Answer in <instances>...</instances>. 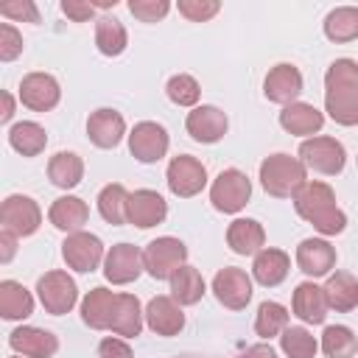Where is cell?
<instances>
[{
	"instance_id": "ac0fdd59",
	"label": "cell",
	"mask_w": 358,
	"mask_h": 358,
	"mask_svg": "<svg viewBox=\"0 0 358 358\" xmlns=\"http://www.w3.org/2000/svg\"><path fill=\"white\" fill-rule=\"evenodd\" d=\"M185 129L196 143H218L227 134V115L218 106L201 103L193 112H187Z\"/></svg>"
},
{
	"instance_id": "2e32d148",
	"label": "cell",
	"mask_w": 358,
	"mask_h": 358,
	"mask_svg": "<svg viewBox=\"0 0 358 358\" xmlns=\"http://www.w3.org/2000/svg\"><path fill=\"white\" fill-rule=\"evenodd\" d=\"M126 215H129V224H134L140 229H148V227H157V224L165 221L168 204H165V199L157 190H145L143 187V190L129 193Z\"/></svg>"
},
{
	"instance_id": "52a82bcc",
	"label": "cell",
	"mask_w": 358,
	"mask_h": 358,
	"mask_svg": "<svg viewBox=\"0 0 358 358\" xmlns=\"http://www.w3.org/2000/svg\"><path fill=\"white\" fill-rule=\"evenodd\" d=\"M344 145L336 137H310L299 145V162L316 173L324 176H336L344 168Z\"/></svg>"
},
{
	"instance_id": "9c48e42d",
	"label": "cell",
	"mask_w": 358,
	"mask_h": 358,
	"mask_svg": "<svg viewBox=\"0 0 358 358\" xmlns=\"http://www.w3.org/2000/svg\"><path fill=\"white\" fill-rule=\"evenodd\" d=\"M165 179H168V187H171L173 196H179V199H190V196L201 193V187L207 185V168H204L196 157H190V154H179V157L171 159Z\"/></svg>"
},
{
	"instance_id": "7402d4cb",
	"label": "cell",
	"mask_w": 358,
	"mask_h": 358,
	"mask_svg": "<svg viewBox=\"0 0 358 358\" xmlns=\"http://www.w3.org/2000/svg\"><path fill=\"white\" fill-rule=\"evenodd\" d=\"M324 123V115L313 106V103H302V101H294L288 106H282L280 112V126L288 131V134H296V137H305V134H316Z\"/></svg>"
},
{
	"instance_id": "ba28073f",
	"label": "cell",
	"mask_w": 358,
	"mask_h": 358,
	"mask_svg": "<svg viewBox=\"0 0 358 358\" xmlns=\"http://www.w3.org/2000/svg\"><path fill=\"white\" fill-rule=\"evenodd\" d=\"M0 224L6 232L17 235V238H25V235H34L42 224V210L39 204L31 199V196H8L0 207Z\"/></svg>"
},
{
	"instance_id": "7bdbcfd3",
	"label": "cell",
	"mask_w": 358,
	"mask_h": 358,
	"mask_svg": "<svg viewBox=\"0 0 358 358\" xmlns=\"http://www.w3.org/2000/svg\"><path fill=\"white\" fill-rule=\"evenodd\" d=\"M20 53H22V34L14 25L3 22L0 25V62H11Z\"/></svg>"
},
{
	"instance_id": "3957f363",
	"label": "cell",
	"mask_w": 358,
	"mask_h": 358,
	"mask_svg": "<svg viewBox=\"0 0 358 358\" xmlns=\"http://www.w3.org/2000/svg\"><path fill=\"white\" fill-rule=\"evenodd\" d=\"M305 182V165L291 154H271L260 162V185L274 199H294Z\"/></svg>"
},
{
	"instance_id": "e575fe53",
	"label": "cell",
	"mask_w": 358,
	"mask_h": 358,
	"mask_svg": "<svg viewBox=\"0 0 358 358\" xmlns=\"http://www.w3.org/2000/svg\"><path fill=\"white\" fill-rule=\"evenodd\" d=\"M171 296L179 305H196L204 296V280L199 274V268L193 266H182L173 277H171Z\"/></svg>"
},
{
	"instance_id": "5bb4252c",
	"label": "cell",
	"mask_w": 358,
	"mask_h": 358,
	"mask_svg": "<svg viewBox=\"0 0 358 358\" xmlns=\"http://www.w3.org/2000/svg\"><path fill=\"white\" fill-rule=\"evenodd\" d=\"M59 98H62V90L50 73H28L20 81V101H22V106H28L34 112L53 109L59 103Z\"/></svg>"
},
{
	"instance_id": "681fc988",
	"label": "cell",
	"mask_w": 358,
	"mask_h": 358,
	"mask_svg": "<svg viewBox=\"0 0 358 358\" xmlns=\"http://www.w3.org/2000/svg\"><path fill=\"white\" fill-rule=\"evenodd\" d=\"M14 115V98L8 92H3V112H0V123H8Z\"/></svg>"
},
{
	"instance_id": "603a6c76",
	"label": "cell",
	"mask_w": 358,
	"mask_h": 358,
	"mask_svg": "<svg viewBox=\"0 0 358 358\" xmlns=\"http://www.w3.org/2000/svg\"><path fill=\"white\" fill-rule=\"evenodd\" d=\"M48 218H50V224H53L56 229L73 235V232H81V227L87 224L90 207H87V201L78 199V196H62V199H56V201L50 204Z\"/></svg>"
},
{
	"instance_id": "8992f818",
	"label": "cell",
	"mask_w": 358,
	"mask_h": 358,
	"mask_svg": "<svg viewBox=\"0 0 358 358\" xmlns=\"http://www.w3.org/2000/svg\"><path fill=\"white\" fill-rule=\"evenodd\" d=\"M36 294H39L42 308L48 313H53V316L70 313L73 305H76V299H78L76 280L67 271H45L36 280Z\"/></svg>"
},
{
	"instance_id": "4fadbf2b",
	"label": "cell",
	"mask_w": 358,
	"mask_h": 358,
	"mask_svg": "<svg viewBox=\"0 0 358 358\" xmlns=\"http://www.w3.org/2000/svg\"><path fill=\"white\" fill-rule=\"evenodd\" d=\"M143 268H145L143 252H140L134 243H115V246L106 252L103 274H106V280L115 282V285H126V282L137 280Z\"/></svg>"
},
{
	"instance_id": "d6a6232c",
	"label": "cell",
	"mask_w": 358,
	"mask_h": 358,
	"mask_svg": "<svg viewBox=\"0 0 358 358\" xmlns=\"http://www.w3.org/2000/svg\"><path fill=\"white\" fill-rule=\"evenodd\" d=\"M324 36L330 42H352L358 39V8L338 6L324 17Z\"/></svg>"
},
{
	"instance_id": "cb8c5ba5",
	"label": "cell",
	"mask_w": 358,
	"mask_h": 358,
	"mask_svg": "<svg viewBox=\"0 0 358 358\" xmlns=\"http://www.w3.org/2000/svg\"><path fill=\"white\" fill-rule=\"evenodd\" d=\"M227 243L235 255H257L266 249V229L255 218H235L227 229Z\"/></svg>"
},
{
	"instance_id": "1f68e13d",
	"label": "cell",
	"mask_w": 358,
	"mask_h": 358,
	"mask_svg": "<svg viewBox=\"0 0 358 358\" xmlns=\"http://www.w3.org/2000/svg\"><path fill=\"white\" fill-rule=\"evenodd\" d=\"M8 143H11V148L20 151L22 157H36V154L45 151L48 134H45V129H42L39 123L22 120V123H14V126L8 129Z\"/></svg>"
},
{
	"instance_id": "f907efd6",
	"label": "cell",
	"mask_w": 358,
	"mask_h": 358,
	"mask_svg": "<svg viewBox=\"0 0 358 358\" xmlns=\"http://www.w3.org/2000/svg\"><path fill=\"white\" fill-rule=\"evenodd\" d=\"M92 6H95V8H115V6H117V0H95Z\"/></svg>"
},
{
	"instance_id": "ab89813d",
	"label": "cell",
	"mask_w": 358,
	"mask_h": 358,
	"mask_svg": "<svg viewBox=\"0 0 358 358\" xmlns=\"http://www.w3.org/2000/svg\"><path fill=\"white\" fill-rule=\"evenodd\" d=\"M165 92H168V98L176 106H196L199 103V95H201V87H199V81L193 76L179 73V76H171L168 78Z\"/></svg>"
},
{
	"instance_id": "30bf717a",
	"label": "cell",
	"mask_w": 358,
	"mask_h": 358,
	"mask_svg": "<svg viewBox=\"0 0 358 358\" xmlns=\"http://www.w3.org/2000/svg\"><path fill=\"white\" fill-rule=\"evenodd\" d=\"M62 257H64V263L73 271H81V274L95 271L101 266V260H106L103 257L101 238L98 235H90V232H73V235H67L64 243H62Z\"/></svg>"
},
{
	"instance_id": "e0dca14e",
	"label": "cell",
	"mask_w": 358,
	"mask_h": 358,
	"mask_svg": "<svg viewBox=\"0 0 358 358\" xmlns=\"http://www.w3.org/2000/svg\"><path fill=\"white\" fill-rule=\"evenodd\" d=\"M8 347L25 358H53L59 350V338L42 327H17L8 333Z\"/></svg>"
},
{
	"instance_id": "d590c367",
	"label": "cell",
	"mask_w": 358,
	"mask_h": 358,
	"mask_svg": "<svg viewBox=\"0 0 358 358\" xmlns=\"http://www.w3.org/2000/svg\"><path fill=\"white\" fill-rule=\"evenodd\" d=\"M126 204H129V193L123 185H106L101 193H98V213L106 224H126L129 215H126Z\"/></svg>"
},
{
	"instance_id": "ee69618b",
	"label": "cell",
	"mask_w": 358,
	"mask_h": 358,
	"mask_svg": "<svg viewBox=\"0 0 358 358\" xmlns=\"http://www.w3.org/2000/svg\"><path fill=\"white\" fill-rule=\"evenodd\" d=\"M0 14L8 17V20H17V22H39V11L31 0H11V3H3L0 6Z\"/></svg>"
},
{
	"instance_id": "5b68a950",
	"label": "cell",
	"mask_w": 358,
	"mask_h": 358,
	"mask_svg": "<svg viewBox=\"0 0 358 358\" xmlns=\"http://www.w3.org/2000/svg\"><path fill=\"white\" fill-rule=\"evenodd\" d=\"M252 196V182L246 179L243 171L238 168H227L215 176L213 187H210V201L218 213H238L249 204Z\"/></svg>"
},
{
	"instance_id": "d6986e66",
	"label": "cell",
	"mask_w": 358,
	"mask_h": 358,
	"mask_svg": "<svg viewBox=\"0 0 358 358\" xmlns=\"http://www.w3.org/2000/svg\"><path fill=\"white\" fill-rule=\"evenodd\" d=\"M296 266L308 277H324L336 266V249L324 238H305L296 246Z\"/></svg>"
},
{
	"instance_id": "d4e9b609",
	"label": "cell",
	"mask_w": 358,
	"mask_h": 358,
	"mask_svg": "<svg viewBox=\"0 0 358 358\" xmlns=\"http://www.w3.org/2000/svg\"><path fill=\"white\" fill-rule=\"evenodd\" d=\"M288 268H291V257L282 252V249H260L255 255V266H252V274L260 285L266 288H274L280 285L285 277H288Z\"/></svg>"
},
{
	"instance_id": "4316f807",
	"label": "cell",
	"mask_w": 358,
	"mask_h": 358,
	"mask_svg": "<svg viewBox=\"0 0 358 358\" xmlns=\"http://www.w3.org/2000/svg\"><path fill=\"white\" fill-rule=\"evenodd\" d=\"M109 330L123 336V338L140 336V330H143V310H140V299L134 294H117Z\"/></svg>"
},
{
	"instance_id": "74e56055",
	"label": "cell",
	"mask_w": 358,
	"mask_h": 358,
	"mask_svg": "<svg viewBox=\"0 0 358 358\" xmlns=\"http://www.w3.org/2000/svg\"><path fill=\"white\" fill-rule=\"evenodd\" d=\"M288 327V310L280 302H263L255 316V333L260 338H271Z\"/></svg>"
},
{
	"instance_id": "c3c4849f",
	"label": "cell",
	"mask_w": 358,
	"mask_h": 358,
	"mask_svg": "<svg viewBox=\"0 0 358 358\" xmlns=\"http://www.w3.org/2000/svg\"><path fill=\"white\" fill-rule=\"evenodd\" d=\"M241 358H277V352L271 344H255L246 352H241Z\"/></svg>"
},
{
	"instance_id": "b9f144b4",
	"label": "cell",
	"mask_w": 358,
	"mask_h": 358,
	"mask_svg": "<svg viewBox=\"0 0 358 358\" xmlns=\"http://www.w3.org/2000/svg\"><path fill=\"white\" fill-rule=\"evenodd\" d=\"M129 11L143 22H157L171 11L168 0H129Z\"/></svg>"
},
{
	"instance_id": "836d02e7",
	"label": "cell",
	"mask_w": 358,
	"mask_h": 358,
	"mask_svg": "<svg viewBox=\"0 0 358 358\" xmlns=\"http://www.w3.org/2000/svg\"><path fill=\"white\" fill-rule=\"evenodd\" d=\"M95 45L103 56H120L129 45V36H126V28L120 20L115 17H101L95 22Z\"/></svg>"
},
{
	"instance_id": "8d00e7d4",
	"label": "cell",
	"mask_w": 358,
	"mask_h": 358,
	"mask_svg": "<svg viewBox=\"0 0 358 358\" xmlns=\"http://www.w3.org/2000/svg\"><path fill=\"white\" fill-rule=\"evenodd\" d=\"M322 350L327 358H352L358 352V338L344 324H330L322 333Z\"/></svg>"
},
{
	"instance_id": "9a60e30c",
	"label": "cell",
	"mask_w": 358,
	"mask_h": 358,
	"mask_svg": "<svg viewBox=\"0 0 358 358\" xmlns=\"http://www.w3.org/2000/svg\"><path fill=\"white\" fill-rule=\"evenodd\" d=\"M302 92V73L282 62V64H274L268 73H266V81H263V95L271 101V103H294L296 95Z\"/></svg>"
},
{
	"instance_id": "277c9868",
	"label": "cell",
	"mask_w": 358,
	"mask_h": 358,
	"mask_svg": "<svg viewBox=\"0 0 358 358\" xmlns=\"http://www.w3.org/2000/svg\"><path fill=\"white\" fill-rule=\"evenodd\" d=\"M185 257H187V246L179 241V238H157L151 241L145 249H143V263H145V271L154 277V280H171L182 266H185Z\"/></svg>"
},
{
	"instance_id": "44dd1931",
	"label": "cell",
	"mask_w": 358,
	"mask_h": 358,
	"mask_svg": "<svg viewBox=\"0 0 358 358\" xmlns=\"http://www.w3.org/2000/svg\"><path fill=\"white\" fill-rule=\"evenodd\" d=\"M87 134L98 148H115L126 134V120L115 109H95L87 117Z\"/></svg>"
},
{
	"instance_id": "60d3db41",
	"label": "cell",
	"mask_w": 358,
	"mask_h": 358,
	"mask_svg": "<svg viewBox=\"0 0 358 358\" xmlns=\"http://www.w3.org/2000/svg\"><path fill=\"white\" fill-rule=\"evenodd\" d=\"M176 8H179V14L187 17L190 22H204V20H210V17L218 14L221 3H218V0H179Z\"/></svg>"
},
{
	"instance_id": "f1b7e54d",
	"label": "cell",
	"mask_w": 358,
	"mask_h": 358,
	"mask_svg": "<svg viewBox=\"0 0 358 358\" xmlns=\"http://www.w3.org/2000/svg\"><path fill=\"white\" fill-rule=\"evenodd\" d=\"M294 313L308 322V324H322L324 316H327V299H324V291L313 282H299L296 291H294V302H291Z\"/></svg>"
},
{
	"instance_id": "ffe728a7",
	"label": "cell",
	"mask_w": 358,
	"mask_h": 358,
	"mask_svg": "<svg viewBox=\"0 0 358 358\" xmlns=\"http://www.w3.org/2000/svg\"><path fill=\"white\" fill-rule=\"evenodd\" d=\"M145 322L157 336H176L185 327V313L173 296H154L145 308Z\"/></svg>"
},
{
	"instance_id": "7c38bea8",
	"label": "cell",
	"mask_w": 358,
	"mask_h": 358,
	"mask_svg": "<svg viewBox=\"0 0 358 358\" xmlns=\"http://www.w3.org/2000/svg\"><path fill=\"white\" fill-rule=\"evenodd\" d=\"M213 294H215V299H218L224 308L241 310V308H246L249 299H252V280H249V274H246L243 268L227 266V268H221V271L213 277Z\"/></svg>"
},
{
	"instance_id": "83f0119b",
	"label": "cell",
	"mask_w": 358,
	"mask_h": 358,
	"mask_svg": "<svg viewBox=\"0 0 358 358\" xmlns=\"http://www.w3.org/2000/svg\"><path fill=\"white\" fill-rule=\"evenodd\" d=\"M322 291H324L327 308H333L338 313H347V310H355L358 308V280L350 271L330 274Z\"/></svg>"
},
{
	"instance_id": "6da1fadb",
	"label": "cell",
	"mask_w": 358,
	"mask_h": 358,
	"mask_svg": "<svg viewBox=\"0 0 358 358\" xmlns=\"http://www.w3.org/2000/svg\"><path fill=\"white\" fill-rule=\"evenodd\" d=\"M324 109L341 126H358V62L336 59L324 73Z\"/></svg>"
},
{
	"instance_id": "4dcf8cb0",
	"label": "cell",
	"mask_w": 358,
	"mask_h": 358,
	"mask_svg": "<svg viewBox=\"0 0 358 358\" xmlns=\"http://www.w3.org/2000/svg\"><path fill=\"white\" fill-rule=\"evenodd\" d=\"M81 176H84V159H81L78 154H73V151H59V154L50 157V162H48V179H50L56 187L70 190V187H76V185L81 182Z\"/></svg>"
},
{
	"instance_id": "8fae6325",
	"label": "cell",
	"mask_w": 358,
	"mask_h": 358,
	"mask_svg": "<svg viewBox=\"0 0 358 358\" xmlns=\"http://www.w3.org/2000/svg\"><path fill=\"white\" fill-rule=\"evenodd\" d=\"M168 131L154 120H140L129 134V151L140 162H159L168 151Z\"/></svg>"
},
{
	"instance_id": "f546056e",
	"label": "cell",
	"mask_w": 358,
	"mask_h": 358,
	"mask_svg": "<svg viewBox=\"0 0 358 358\" xmlns=\"http://www.w3.org/2000/svg\"><path fill=\"white\" fill-rule=\"evenodd\" d=\"M34 313V296L25 291L17 280H3L0 282V316L14 322V319H28Z\"/></svg>"
},
{
	"instance_id": "f6af8a7d",
	"label": "cell",
	"mask_w": 358,
	"mask_h": 358,
	"mask_svg": "<svg viewBox=\"0 0 358 358\" xmlns=\"http://www.w3.org/2000/svg\"><path fill=\"white\" fill-rule=\"evenodd\" d=\"M98 358H134L131 347L123 341V338H103L98 344Z\"/></svg>"
},
{
	"instance_id": "bcb514c9",
	"label": "cell",
	"mask_w": 358,
	"mask_h": 358,
	"mask_svg": "<svg viewBox=\"0 0 358 358\" xmlns=\"http://www.w3.org/2000/svg\"><path fill=\"white\" fill-rule=\"evenodd\" d=\"M62 11L73 22H87L95 14V6L92 3H81V0H62Z\"/></svg>"
},
{
	"instance_id": "484cf974",
	"label": "cell",
	"mask_w": 358,
	"mask_h": 358,
	"mask_svg": "<svg viewBox=\"0 0 358 358\" xmlns=\"http://www.w3.org/2000/svg\"><path fill=\"white\" fill-rule=\"evenodd\" d=\"M115 299L117 294H112L109 288H92L84 302H81V319L87 327L92 330H109V322H112V310H115Z\"/></svg>"
},
{
	"instance_id": "7a4b0ae2",
	"label": "cell",
	"mask_w": 358,
	"mask_h": 358,
	"mask_svg": "<svg viewBox=\"0 0 358 358\" xmlns=\"http://www.w3.org/2000/svg\"><path fill=\"white\" fill-rule=\"evenodd\" d=\"M294 207L299 218L313 224V229L322 235H338L347 227V215L338 210L336 193L324 182H305L294 196Z\"/></svg>"
},
{
	"instance_id": "7dc6e473",
	"label": "cell",
	"mask_w": 358,
	"mask_h": 358,
	"mask_svg": "<svg viewBox=\"0 0 358 358\" xmlns=\"http://www.w3.org/2000/svg\"><path fill=\"white\" fill-rule=\"evenodd\" d=\"M0 246H3L0 260H3V263H8V260L14 257V249H17V235H11V232L0 229Z\"/></svg>"
},
{
	"instance_id": "f35d334b",
	"label": "cell",
	"mask_w": 358,
	"mask_h": 358,
	"mask_svg": "<svg viewBox=\"0 0 358 358\" xmlns=\"http://www.w3.org/2000/svg\"><path fill=\"white\" fill-rule=\"evenodd\" d=\"M280 347L288 358H313L319 344L305 327H285L280 336Z\"/></svg>"
}]
</instances>
